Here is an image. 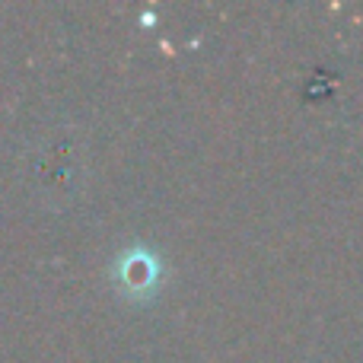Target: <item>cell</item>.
<instances>
[{
    "label": "cell",
    "instance_id": "6da1fadb",
    "mask_svg": "<svg viewBox=\"0 0 363 363\" xmlns=\"http://www.w3.org/2000/svg\"><path fill=\"white\" fill-rule=\"evenodd\" d=\"M157 277V262H153L150 252H138V255H128L125 264H121V284L128 290H147Z\"/></svg>",
    "mask_w": 363,
    "mask_h": 363
}]
</instances>
